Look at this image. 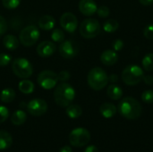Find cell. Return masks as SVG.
<instances>
[{"instance_id":"cell-1","label":"cell","mask_w":153,"mask_h":152,"mask_svg":"<svg viewBox=\"0 0 153 152\" xmlns=\"http://www.w3.org/2000/svg\"><path fill=\"white\" fill-rule=\"evenodd\" d=\"M117 110L123 117L128 120H136L141 116L143 108L137 99L126 97L119 102Z\"/></svg>"},{"instance_id":"cell-2","label":"cell","mask_w":153,"mask_h":152,"mask_svg":"<svg viewBox=\"0 0 153 152\" xmlns=\"http://www.w3.org/2000/svg\"><path fill=\"white\" fill-rule=\"evenodd\" d=\"M74 98L75 90L72 85L63 82L56 86L54 90V99L58 106L66 108L74 101Z\"/></svg>"},{"instance_id":"cell-3","label":"cell","mask_w":153,"mask_h":152,"mask_svg":"<svg viewBox=\"0 0 153 152\" xmlns=\"http://www.w3.org/2000/svg\"><path fill=\"white\" fill-rule=\"evenodd\" d=\"M87 82L91 89L98 91L103 90L108 85V76L102 68L94 67L89 72Z\"/></svg>"},{"instance_id":"cell-4","label":"cell","mask_w":153,"mask_h":152,"mask_svg":"<svg viewBox=\"0 0 153 152\" xmlns=\"http://www.w3.org/2000/svg\"><path fill=\"white\" fill-rule=\"evenodd\" d=\"M144 76L143 70L137 65H130L126 66L122 72V80L125 84L128 86H134L139 84Z\"/></svg>"},{"instance_id":"cell-5","label":"cell","mask_w":153,"mask_h":152,"mask_svg":"<svg viewBox=\"0 0 153 152\" xmlns=\"http://www.w3.org/2000/svg\"><path fill=\"white\" fill-rule=\"evenodd\" d=\"M13 73L19 78L27 79L32 75L33 68L29 60L24 57H18L12 64Z\"/></svg>"},{"instance_id":"cell-6","label":"cell","mask_w":153,"mask_h":152,"mask_svg":"<svg viewBox=\"0 0 153 152\" xmlns=\"http://www.w3.org/2000/svg\"><path fill=\"white\" fill-rule=\"evenodd\" d=\"M101 27L100 22L93 18H88L82 22L80 24V34L85 39H93L100 32Z\"/></svg>"},{"instance_id":"cell-7","label":"cell","mask_w":153,"mask_h":152,"mask_svg":"<svg viewBox=\"0 0 153 152\" xmlns=\"http://www.w3.org/2000/svg\"><path fill=\"white\" fill-rule=\"evenodd\" d=\"M40 36L39 29L35 25L26 26L22 30L19 35L20 42L25 47H31L39 40Z\"/></svg>"},{"instance_id":"cell-8","label":"cell","mask_w":153,"mask_h":152,"mask_svg":"<svg viewBox=\"0 0 153 152\" xmlns=\"http://www.w3.org/2000/svg\"><path fill=\"white\" fill-rule=\"evenodd\" d=\"M91 141V133L85 128H75L69 134V142L74 147L86 146Z\"/></svg>"},{"instance_id":"cell-9","label":"cell","mask_w":153,"mask_h":152,"mask_svg":"<svg viewBox=\"0 0 153 152\" xmlns=\"http://www.w3.org/2000/svg\"><path fill=\"white\" fill-rule=\"evenodd\" d=\"M38 83L44 90H51L55 88L58 82L57 74L51 70H45L39 73Z\"/></svg>"},{"instance_id":"cell-10","label":"cell","mask_w":153,"mask_h":152,"mask_svg":"<svg viewBox=\"0 0 153 152\" xmlns=\"http://www.w3.org/2000/svg\"><path fill=\"white\" fill-rule=\"evenodd\" d=\"M59 54L65 59H72L75 57L79 52V47L74 40H64L58 47Z\"/></svg>"},{"instance_id":"cell-11","label":"cell","mask_w":153,"mask_h":152,"mask_svg":"<svg viewBox=\"0 0 153 152\" xmlns=\"http://www.w3.org/2000/svg\"><path fill=\"white\" fill-rule=\"evenodd\" d=\"M60 25L65 31L73 33L77 30L78 27L77 17L73 13L66 12L60 17Z\"/></svg>"},{"instance_id":"cell-12","label":"cell","mask_w":153,"mask_h":152,"mask_svg":"<svg viewBox=\"0 0 153 152\" xmlns=\"http://www.w3.org/2000/svg\"><path fill=\"white\" fill-rule=\"evenodd\" d=\"M27 110L33 116H41L47 112L48 104L41 99H34L28 103Z\"/></svg>"},{"instance_id":"cell-13","label":"cell","mask_w":153,"mask_h":152,"mask_svg":"<svg viewBox=\"0 0 153 152\" xmlns=\"http://www.w3.org/2000/svg\"><path fill=\"white\" fill-rule=\"evenodd\" d=\"M56 50V47L54 42L45 40L40 42L37 47V53L41 57H48L52 56Z\"/></svg>"},{"instance_id":"cell-14","label":"cell","mask_w":153,"mask_h":152,"mask_svg":"<svg viewBox=\"0 0 153 152\" xmlns=\"http://www.w3.org/2000/svg\"><path fill=\"white\" fill-rule=\"evenodd\" d=\"M79 11L85 16H91L97 13L98 5L94 0H81L78 4Z\"/></svg>"},{"instance_id":"cell-15","label":"cell","mask_w":153,"mask_h":152,"mask_svg":"<svg viewBox=\"0 0 153 152\" xmlns=\"http://www.w3.org/2000/svg\"><path fill=\"white\" fill-rule=\"evenodd\" d=\"M118 60V55L116 51L111 49H107L102 52L100 56V61L103 65L107 66L114 65Z\"/></svg>"},{"instance_id":"cell-16","label":"cell","mask_w":153,"mask_h":152,"mask_svg":"<svg viewBox=\"0 0 153 152\" xmlns=\"http://www.w3.org/2000/svg\"><path fill=\"white\" fill-rule=\"evenodd\" d=\"M38 24L41 30H43L45 31H48V30H52L55 28L56 20L53 16L48 15V14H45L39 18Z\"/></svg>"},{"instance_id":"cell-17","label":"cell","mask_w":153,"mask_h":152,"mask_svg":"<svg viewBox=\"0 0 153 152\" xmlns=\"http://www.w3.org/2000/svg\"><path fill=\"white\" fill-rule=\"evenodd\" d=\"M100 112L101 116L105 118H111L116 116L117 112V108L112 103H103L100 108Z\"/></svg>"},{"instance_id":"cell-18","label":"cell","mask_w":153,"mask_h":152,"mask_svg":"<svg viewBox=\"0 0 153 152\" xmlns=\"http://www.w3.org/2000/svg\"><path fill=\"white\" fill-rule=\"evenodd\" d=\"M107 94L108 97L112 99V100H118L123 97V90L121 89L120 86L117 84H111L108 87L107 90Z\"/></svg>"},{"instance_id":"cell-19","label":"cell","mask_w":153,"mask_h":152,"mask_svg":"<svg viewBox=\"0 0 153 152\" xmlns=\"http://www.w3.org/2000/svg\"><path fill=\"white\" fill-rule=\"evenodd\" d=\"M20 44V40L13 35L8 34L3 39V45L8 50H15Z\"/></svg>"},{"instance_id":"cell-20","label":"cell","mask_w":153,"mask_h":152,"mask_svg":"<svg viewBox=\"0 0 153 152\" xmlns=\"http://www.w3.org/2000/svg\"><path fill=\"white\" fill-rule=\"evenodd\" d=\"M13 144V138L6 131H0V151L9 149Z\"/></svg>"},{"instance_id":"cell-21","label":"cell","mask_w":153,"mask_h":152,"mask_svg":"<svg viewBox=\"0 0 153 152\" xmlns=\"http://www.w3.org/2000/svg\"><path fill=\"white\" fill-rule=\"evenodd\" d=\"M65 113L67 116L71 119H76L80 117L82 114V109L79 105L75 104H70L69 106L66 107Z\"/></svg>"},{"instance_id":"cell-22","label":"cell","mask_w":153,"mask_h":152,"mask_svg":"<svg viewBox=\"0 0 153 152\" xmlns=\"http://www.w3.org/2000/svg\"><path fill=\"white\" fill-rule=\"evenodd\" d=\"M27 115L23 110H16L11 116V122L14 125H22L25 123Z\"/></svg>"},{"instance_id":"cell-23","label":"cell","mask_w":153,"mask_h":152,"mask_svg":"<svg viewBox=\"0 0 153 152\" xmlns=\"http://www.w3.org/2000/svg\"><path fill=\"white\" fill-rule=\"evenodd\" d=\"M19 90L23 94H30L34 91V84L30 80H22L18 84Z\"/></svg>"},{"instance_id":"cell-24","label":"cell","mask_w":153,"mask_h":152,"mask_svg":"<svg viewBox=\"0 0 153 152\" xmlns=\"http://www.w3.org/2000/svg\"><path fill=\"white\" fill-rule=\"evenodd\" d=\"M15 98V91L12 88H5L0 93V99L4 103H11Z\"/></svg>"},{"instance_id":"cell-25","label":"cell","mask_w":153,"mask_h":152,"mask_svg":"<svg viewBox=\"0 0 153 152\" xmlns=\"http://www.w3.org/2000/svg\"><path fill=\"white\" fill-rule=\"evenodd\" d=\"M119 27V23L115 19H109L106 21L103 24V30L108 33H113L117 30Z\"/></svg>"},{"instance_id":"cell-26","label":"cell","mask_w":153,"mask_h":152,"mask_svg":"<svg viewBox=\"0 0 153 152\" xmlns=\"http://www.w3.org/2000/svg\"><path fill=\"white\" fill-rule=\"evenodd\" d=\"M143 67L145 71L147 72H152L153 71V53L147 54L142 61Z\"/></svg>"},{"instance_id":"cell-27","label":"cell","mask_w":153,"mask_h":152,"mask_svg":"<svg viewBox=\"0 0 153 152\" xmlns=\"http://www.w3.org/2000/svg\"><path fill=\"white\" fill-rule=\"evenodd\" d=\"M51 39L54 42H62L65 39V33L61 29L54 28L51 32Z\"/></svg>"},{"instance_id":"cell-28","label":"cell","mask_w":153,"mask_h":152,"mask_svg":"<svg viewBox=\"0 0 153 152\" xmlns=\"http://www.w3.org/2000/svg\"><path fill=\"white\" fill-rule=\"evenodd\" d=\"M21 1L22 0H2V4L4 8L13 10V9L17 8L20 5Z\"/></svg>"},{"instance_id":"cell-29","label":"cell","mask_w":153,"mask_h":152,"mask_svg":"<svg viewBox=\"0 0 153 152\" xmlns=\"http://www.w3.org/2000/svg\"><path fill=\"white\" fill-rule=\"evenodd\" d=\"M142 100L147 104H153V90H147L142 94Z\"/></svg>"},{"instance_id":"cell-30","label":"cell","mask_w":153,"mask_h":152,"mask_svg":"<svg viewBox=\"0 0 153 152\" xmlns=\"http://www.w3.org/2000/svg\"><path fill=\"white\" fill-rule=\"evenodd\" d=\"M12 60V57L10 55L5 53L0 54V67H5L7 66Z\"/></svg>"},{"instance_id":"cell-31","label":"cell","mask_w":153,"mask_h":152,"mask_svg":"<svg viewBox=\"0 0 153 152\" xmlns=\"http://www.w3.org/2000/svg\"><path fill=\"white\" fill-rule=\"evenodd\" d=\"M97 13L100 18H107L109 13H110V10L108 6L106 5H101L100 7H98L97 9Z\"/></svg>"},{"instance_id":"cell-32","label":"cell","mask_w":153,"mask_h":152,"mask_svg":"<svg viewBox=\"0 0 153 152\" xmlns=\"http://www.w3.org/2000/svg\"><path fill=\"white\" fill-rule=\"evenodd\" d=\"M9 116V110L4 106H0V124L6 121Z\"/></svg>"},{"instance_id":"cell-33","label":"cell","mask_w":153,"mask_h":152,"mask_svg":"<svg viewBox=\"0 0 153 152\" xmlns=\"http://www.w3.org/2000/svg\"><path fill=\"white\" fill-rule=\"evenodd\" d=\"M125 44H124V41L122 39H117L116 40H114V42L112 43V47H113V50L116 51V52H118L120 50L123 49Z\"/></svg>"},{"instance_id":"cell-34","label":"cell","mask_w":153,"mask_h":152,"mask_svg":"<svg viewBox=\"0 0 153 152\" xmlns=\"http://www.w3.org/2000/svg\"><path fill=\"white\" fill-rule=\"evenodd\" d=\"M143 35L146 39H153V24H150L148 26H146L144 28V30H143Z\"/></svg>"},{"instance_id":"cell-35","label":"cell","mask_w":153,"mask_h":152,"mask_svg":"<svg viewBox=\"0 0 153 152\" xmlns=\"http://www.w3.org/2000/svg\"><path fill=\"white\" fill-rule=\"evenodd\" d=\"M57 76H58V81L65 82H66V81H68V80L70 79V76H71V75H70V73H69L68 71L64 70V71H61V72L57 74Z\"/></svg>"},{"instance_id":"cell-36","label":"cell","mask_w":153,"mask_h":152,"mask_svg":"<svg viewBox=\"0 0 153 152\" xmlns=\"http://www.w3.org/2000/svg\"><path fill=\"white\" fill-rule=\"evenodd\" d=\"M7 30V22L6 20L0 15V36L4 35Z\"/></svg>"},{"instance_id":"cell-37","label":"cell","mask_w":153,"mask_h":152,"mask_svg":"<svg viewBox=\"0 0 153 152\" xmlns=\"http://www.w3.org/2000/svg\"><path fill=\"white\" fill-rule=\"evenodd\" d=\"M143 81L144 82L145 84L147 85H152L153 84V77L152 75H146V76H143Z\"/></svg>"},{"instance_id":"cell-38","label":"cell","mask_w":153,"mask_h":152,"mask_svg":"<svg viewBox=\"0 0 153 152\" xmlns=\"http://www.w3.org/2000/svg\"><path fill=\"white\" fill-rule=\"evenodd\" d=\"M108 82H110L111 83H116L118 82V75L116 73H113L111 75L108 76Z\"/></svg>"},{"instance_id":"cell-39","label":"cell","mask_w":153,"mask_h":152,"mask_svg":"<svg viewBox=\"0 0 153 152\" xmlns=\"http://www.w3.org/2000/svg\"><path fill=\"white\" fill-rule=\"evenodd\" d=\"M84 152H99V150L95 145H90L84 150Z\"/></svg>"},{"instance_id":"cell-40","label":"cell","mask_w":153,"mask_h":152,"mask_svg":"<svg viewBox=\"0 0 153 152\" xmlns=\"http://www.w3.org/2000/svg\"><path fill=\"white\" fill-rule=\"evenodd\" d=\"M140 4H142L143 5H150L153 4V0H139Z\"/></svg>"},{"instance_id":"cell-41","label":"cell","mask_w":153,"mask_h":152,"mask_svg":"<svg viewBox=\"0 0 153 152\" xmlns=\"http://www.w3.org/2000/svg\"><path fill=\"white\" fill-rule=\"evenodd\" d=\"M59 152H73V151L70 146H64L60 149Z\"/></svg>"}]
</instances>
